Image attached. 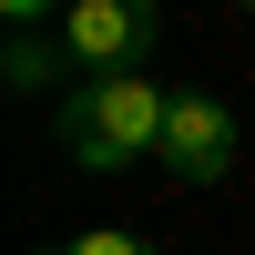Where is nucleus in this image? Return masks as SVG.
<instances>
[{
	"label": "nucleus",
	"mask_w": 255,
	"mask_h": 255,
	"mask_svg": "<svg viewBox=\"0 0 255 255\" xmlns=\"http://www.w3.org/2000/svg\"><path fill=\"white\" fill-rule=\"evenodd\" d=\"M163 123H174V92L143 72H102L61 92V153L82 174H133V163H163Z\"/></svg>",
	"instance_id": "1"
},
{
	"label": "nucleus",
	"mask_w": 255,
	"mask_h": 255,
	"mask_svg": "<svg viewBox=\"0 0 255 255\" xmlns=\"http://www.w3.org/2000/svg\"><path fill=\"white\" fill-rule=\"evenodd\" d=\"M153 0H72V10H61V61H72L82 82H102V72H143V61H153Z\"/></svg>",
	"instance_id": "2"
},
{
	"label": "nucleus",
	"mask_w": 255,
	"mask_h": 255,
	"mask_svg": "<svg viewBox=\"0 0 255 255\" xmlns=\"http://www.w3.org/2000/svg\"><path fill=\"white\" fill-rule=\"evenodd\" d=\"M235 163V113L215 92H174V123H163V174L174 184H225Z\"/></svg>",
	"instance_id": "3"
},
{
	"label": "nucleus",
	"mask_w": 255,
	"mask_h": 255,
	"mask_svg": "<svg viewBox=\"0 0 255 255\" xmlns=\"http://www.w3.org/2000/svg\"><path fill=\"white\" fill-rule=\"evenodd\" d=\"M0 72H10V92H41V82L61 72V41H31V31H20V41H10V61H0Z\"/></svg>",
	"instance_id": "4"
},
{
	"label": "nucleus",
	"mask_w": 255,
	"mask_h": 255,
	"mask_svg": "<svg viewBox=\"0 0 255 255\" xmlns=\"http://www.w3.org/2000/svg\"><path fill=\"white\" fill-rule=\"evenodd\" d=\"M51 255H153V245L123 235V225H102V235H72V245H51Z\"/></svg>",
	"instance_id": "5"
}]
</instances>
